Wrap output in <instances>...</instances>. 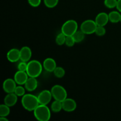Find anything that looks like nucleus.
Wrapping results in <instances>:
<instances>
[{"label":"nucleus","instance_id":"1","mask_svg":"<svg viewBox=\"0 0 121 121\" xmlns=\"http://www.w3.org/2000/svg\"><path fill=\"white\" fill-rule=\"evenodd\" d=\"M21 105L25 109L31 112L34 111L35 109L40 105V104L37 96L28 93V94H25L22 96Z\"/></svg>","mask_w":121,"mask_h":121},{"label":"nucleus","instance_id":"2","mask_svg":"<svg viewBox=\"0 0 121 121\" xmlns=\"http://www.w3.org/2000/svg\"><path fill=\"white\" fill-rule=\"evenodd\" d=\"M43 67V65L38 60H30L28 62L26 72L29 77L37 78L41 74Z\"/></svg>","mask_w":121,"mask_h":121},{"label":"nucleus","instance_id":"3","mask_svg":"<svg viewBox=\"0 0 121 121\" xmlns=\"http://www.w3.org/2000/svg\"><path fill=\"white\" fill-rule=\"evenodd\" d=\"M34 116L39 121H48L51 118V110L47 105H39L34 111Z\"/></svg>","mask_w":121,"mask_h":121},{"label":"nucleus","instance_id":"4","mask_svg":"<svg viewBox=\"0 0 121 121\" xmlns=\"http://www.w3.org/2000/svg\"><path fill=\"white\" fill-rule=\"evenodd\" d=\"M78 30V24L74 20L65 21L61 26V31L66 36H72Z\"/></svg>","mask_w":121,"mask_h":121},{"label":"nucleus","instance_id":"5","mask_svg":"<svg viewBox=\"0 0 121 121\" xmlns=\"http://www.w3.org/2000/svg\"><path fill=\"white\" fill-rule=\"evenodd\" d=\"M53 98L54 100H59L62 102L67 98V93L64 87L59 85H56L51 89Z\"/></svg>","mask_w":121,"mask_h":121},{"label":"nucleus","instance_id":"6","mask_svg":"<svg viewBox=\"0 0 121 121\" xmlns=\"http://www.w3.org/2000/svg\"><path fill=\"white\" fill-rule=\"evenodd\" d=\"M97 26L95 21L93 20H86L80 25V30L85 34H92L95 33Z\"/></svg>","mask_w":121,"mask_h":121},{"label":"nucleus","instance_id":"7","mask_svg":"<svg viewBox=\"0 0 121 121\" xmlns=\"http://www.w3.org/2000/svg\"><path fill=\"white\" fill-rule=\"evenodd\" d=\"M52 98H53V96H52L51 91H48V90H44L41 91L37 96L40 105H48L52 100Z\"/></svg>","mask_w":121,"mask_h":121},{"label":"nucleus","instance_id":"8","mask_svg":"<svg viewBox=\"0 0 121 121\" xmlns=\"http://www.w3.org/2000/svg\"><path fill=\"white\" fill-rule=\"evenodd\" d=\"M17 87V83L15 80L11 78H8L4 81L2 88L4 91L7 93H13Z\"/></svg>","mask_w":121,"mask_h":121},{"label":"nucleus","instance_id":"9","mask_svg":"<svg viewBox=\"0 0 121 121\" xmlns=\"http://www.w3.org/2000/svg\"><path fill=\"white\" fill-rule=\"evenodd\" d=\"M63 109L67 112H73L77 108V104L74 99L66 98L62 102Z\"/></svg>","mask_w":121,"mask_h":121},{"label":"nucleus","instance_id":"10","mask_svg":"<svg viewBox=\"0 0 121 121\" xmlns=\"http://www.w3.org/2000/svg\"><path fill=\"white\" fill-rule=\"evenodd\" d=\"M28 78H29V76H28L27 72L18 70L14 74V79L15 80V82L17 83V85H24Z\"/></svg>","mask_w":121,"mask_h":121},{"label":"nucleus","instance_id":"11","mask_svg":"<svg viewBox=\"0 0 121 121\" xmlns=\"http://www.w3.org/2000/svg\"><path fill=\"white\" fill-rule=\"evenodd\" d=\"M20 60L25 62H28L32 56L31 50L28 46H24L20 50Z\"/></svg>","mask_w":121,"mask_h":121},{"label":"nucleus","instance_id":"12","mask_svg":"<svg viewBox=\"0 0 121 121\" xmlns=\"http://www.w3.org/2000/svg\"><path fill=\"white\" fill-rule=\"evenodd\" d=\"M95 21L98 26H104L105 27L109 21L108 14L104 13V12L99 13L96 17Z\"/></svg>","mask_w":121,"mask_h":121},{"label":"nucleus","instance_id":"13","mask_svg":"<svg viewBox=\"0 0 121 121\" xmlns=\"http://www.w3.org/2000/svg\"><path fill=\"white\" fill-rule=\"evenodd\" d=\"M7 60L11 63H15L20 60V50L17 48H12L9 50L7 54Z\"/></svg>","mask_w":121,"mask_h":121},{"label":"nucleus","instance_id":"14","mask_svg":"<svg viewBox=\"0 0 121 121\" xmlns=\"http://www.w3.org/2000/svg\"><path fill=\"white\" fill-rule=\"evenodd\" d=\"M43 68L48 72H53L57 67V63L55 60L50 57L47 58L43 63Z\"/></svg>","mask_w":121,"mask_h":121},{"label":"nucleus","instance_id":"15","mask_svg":"<svg viewBox=\"0 0 121 121\" xmlns=\"http://www.w3.org/2000/svg\"><path fill=\"white\" fill-rule=\"evenodd\" d=\"M18 100V96L14 92L7 93L4 99V102L9 107H12L17 104Z\"/></svg>","mask_w":121,"mask_h":121},{"label":"nucleus","instance_id":"16","mask_svg":"<svg viewBox=\"0 0 121 121\" xmlns=\"http://www.w3.org/2000/svg\"><path fill=\"white\" fill-rule=\"evenodd\" d=\"M38 86V81L35 78L29 77L24 87L26 89L28 92H33L37 89Z\"/></svg>","mask_w":121,"mask_h":121},{"label":"nucleus","instance_id":"17","mask_svg":"<svg viewBox=\"0 0 121 121\" xmlns=\"http://www.w3.org/2000/svg\"><path fill=\"white\" fill-rule=\"evenodd\" d=\"M109 20V21L112 23H118L121 22V14L120 12L118 11H113L110 12L108 14Z\"/></svg>","mask_w":121,"mask_h":121},{"label":"nucleus","instance_id":"18","mask_svg":"<svg viewBox=\"0 0 121 121\" xmlns=\"http://www.w3.org/2000/svg\"><path fill=\"white\" fill-rule=\"evenodd\" d=\"M63 109L62 102L59 100H55L53 102L51 105V111L54 113H58L60 112Z\"/></svg>","mask_w":121,"mask_h":121},{"label":"nucleus","instance_id":"19","mask_svg":"<svg viewBox=\"0 0 121 121\" xmlns=\"http://www.w3.org/2000/svg\"><path fill=\"white\" fill-rule=\"evenodd\" d=\"M85 35L86 34L83 33L82 30H78L72 36L75 41L76 43H79L82 41H83L85 38Z\"/></svg>","mask_w":121,"mask_h":121},{"label":"nucleus","instance_id":"20","mask_svg":"<svg viewBox=\"0 0 121 121\" xmlns=\"http://www.w3.org/2000/svg\"><path fill=\"white\" fill-rule=\"evenodd\" d=\"M5 104H1L0 105V117H7L10 113V109Z\"/></svg>","mask_w":121,"mask_h":121},{"label":"nucleus","instance_id":"21","mask_svg":"<svg viewBox=\"0 0 121 121\" xmlns=\"http://www.w3.org/2000/svg\"><path fill=\"white\" fill-rule=\"evenodd\" d=\"M66 38V35L61 31V33L58 34L56 37V43L59 46H62V45L65 44Z\"/></svg>","mask_w":121,"mask_h":121},{"label":"nucleus","instance_id":"22","mask_svg":"<svg viewBox=\"0 0 121 121\" xmlns=\"http://www.w3.org/2000/svg\"><path fill=\"white\" fill-rule=\"evenodd\" d=\"M53 73L56 78H62L65 75V70L63 67L57 66L56 68L53 71Z\"/></svg>","mask_w":121,"mask_h":121},{"label":"nucleus","instance_id":"23","mask_svg":"<svg viewBox=\"0 0 121 121\" xmlns=\"http://www.w3.org/2000/svg\"><path fill=\"white\" fill-rule=\"evenodd\" d=\"M44 4L48 8H54L57 5L59 0H43Z\"/></svg>","mask_w":121,"mask_h":121},{"label":"nucleus","instance_id":"24","mask_svg":"<svg viewBox=\"0 0 121 121\" xmlns=\"http://www.w3.org/2000/svg\"><path fill=\"white\" fill-rule=\"evenodd\" d=\"M118 0H104V5L108 8H114L117 7Z\"/></svg>","mask_w":121,"mask_h":121},{"label":"nucleus","instance_id":"25","mask_svg":"<svg viewBox=\"0 0 121 121\" xmlns=\"http://www.w3.org/2000/svg\"><path fill=\"white\" fill-rule=\"evenodd\" d=\"M26 88L25 87H22V85H19L17 86L15 88L14 93L18 96H22L26 94Z\"/></svg>","mask_w":121,"mask_h":121},{"label":"nucleus","instance_id":"26","mask_svg":"<svg viewBox=\"0 0 121 121\" xmlns=\"http://www.w3.org/2000/svg\"><path fill=\"white\" fill-rule=\"evenodd\" d=\"M95 33L98 36L102 37L104 36L106 34V29L104 27V26H98L96 29Z\"/></svg>","mask_w":121,"mask_h":121},{"label":"nucleus","instance_id":"27","mask_svg":"<svg viewBox=\"0 0 121 121\" xmlns=\"http://www.w3.org/2000/svg\"><path fill=\"white\" fill-rule=\"evenodd\" d=\"M76 43L73 36H66V41H65V44L67 47H73Z\"/></svg>","mask_w":121,"mask_h":121},{"label":"nucleus","instance_id":"28","mask_svg":"<svg viewBox=\"0 0 121 121\" xmlns=\"http://www.w3.org/2000/svg\"><path fill=\"white\" fill-rule=\"evenodd\" d=\"M27 65H28V63L21 61V62L19 63V64L17 66L18 70L26 72L27 69Z\"/></svg>","mask_w":121,"mask_h":121},{"label":"nucleus","instance_id":"29","mask_svg":"<svg viewBox=\"0 0 121 121\" xmlns=\"http://www.w3.org/2000/svg\"><path fill=\"white\" fill-rule=\"evenodd\" d=\"M28 2L31 7H37L41 4V0H28Z\"/></svg>","mask_w":121,"mask_h":121},{"label":"nucleus","instance_id":"30","mask_svg":"<svg viewBox=\"0 0 121 121\" xmlns=\"http://www.w3.org/2000/svg\"><path fill=\"white\" fill-rule=\"evenodd\" d=\"M116 8H117V9H118L120 13H121V0H118L117 5Z\"/></svg>","mask_w":121,"mask_h":121},{"label":"nucleus","instance_id":"31","mask_svg":"<svg viewBox=\"0 0 121 121\" xmlns=\"http://www.w3.org/2000/svg\"><path fill=\"white\" fill-rule=\"evenodd\" d=\"M0 121H8V119L6 117H0Z\"/></svg>","mask_w":121,"mask_h":121},{"label":"nucleus","instance_id":"32","mask_svg":"<svg viewBox=\"0 0 121 121\" xmlns=\"http://www.w3.org/2000/svg\"></svg>","mask_w":121,"mask_h":121}]
</instances>
